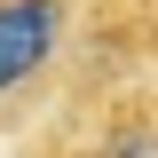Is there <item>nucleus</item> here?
Segmentation results:
<instances>
[{
  "instance_id": "1",
  "label": "nucleus",
  "mask_w": 158,
  "mask_h": 158,
  "mask_svg": "<svg viewBox=\"0 0 158 158\" xmlns=\"http://www.w3.org/2000/svg\"><path fill=\"white\" fill-rule=\"evenodd\" d=\"M95 0H0V142L63 103Z\"/></svg>"
},
{
  "instance_id": "2",
  "label": "nucleus",
  "mask_w": 158,
  "mask_h": 158,
  "mask_svg": "<svg viewBox=\"0 0 158 158\" xmlns=\"http://www.w3.org/2000/svg\"><path fill=\"white\" fill-rule=\"evenodd\" d=\"M40 127H48V142L32 158H158V79L63 95Z\"/></svg>"
}]
</instances>
